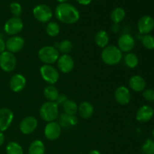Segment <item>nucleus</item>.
<instances>
[{
    "label": "nucleus",
    "mask_w": 154,
    "mask_h": 154,
    "mask_svg": "<svg viewBox=\"0 0 154 154\" xmlns=\"http://www.w3.org/2000/svg\"><path fill=\"white\" fill-rule=\"evenodd\" d=\"M33 16L41 23H47L53 17V12L51 8L45 4L38 5L33 9Z\"/></svg>",
    "instance_id": "nucleus-7"
},
{
    "label": "nucleus",
    "mask_w": 154,
    "mask_h": 154,
    "mask_svg": "<svg viewBox=\"0 0 154 154\" xmlns=\"http://www.w3.org/2000/svg\"><path fill=\"white\" fill-rule=\"evenodd\" d=\"M38 58L46 65L56 63L59 59V51L53 46H45L41 48L38 53Z\"/></svg>",
    "instance_id": "nucleus-4"
},
{
    "label": "nucleus",
    "mask_w": 154,
    "mask_h": 154,
    "mask_svg": "<svg viewBox=\"0 0 154 154\" xmlns=\"http://www.w3.org/2000/svg\"><path fill=\"white\" fill-rule=\"evenodd\" d=\"M6 153L7 154H23V150L18 143L11 141L6 147Z\"/></svg>",
    "instance_id": "nucleus-29"
},
{
    "label": "nucleus",
    "mask_w": 154,
    "mask_h": 154,
    "mask_svg": "<svg viewBox=\"0 0 154 154\" xmlns=\"http://www.w3.org/2000/svg\"><path fill=\"white\" fill-rule=\"evenodd\" d=\"M38 126V121L35 117L29 116L25 117L20 123V130L24 135H29L35 132Z\"/></svg>",
    "instance_id": "nucleus-9"
},
{
    "label": "nucleus",
    "mask_w": 154,
    "mask_h": 154,
    "mask_svg": "<svg viewBox=\"0 0 154 154\" xmlns=\"http://www.w3.org/2000/svg\"><path fill=\"white\" fill-rule=\"evenodd\" d=\"M114 97L116 101L120 105H127L131 100V93L129 89L126 87H119L114 92Z\"/></svg>",
    "instance_id": "nucleus-18"
},
{
    "label": "nucleus",
    "mask_w": 154,
    "mask_h": 154,
    "mask_svg": "<svg viewBox=\"0 0 154 154\" xmlns=\"http://www.w3.org/2000/svg\"><path fill=\"white\" fill-rule=\"evenodd\" d=\"M143 97L145 100L148 102H154V90L153 89H147L143 91Z\"/></svg>",
    "instance_id": "nucleus-34"
},
{
    "label": "nucleus",
    "mask_w": 154,
    "mask_h": 154,
    "mask_svg": "<svg viewBox=\"0 0 154 154\" xmlns=\"http://www.w3.org/2000/svg\"><path fill=\"white\" fill-rule=\"evenodd\" d=\"M40 117L46 122L55 121L59 117L58 105L54 102H46L40 108Z\"/></svg>",
    "instance_id": "nucleus-3"
},
{
    "label": "nucleus",
    "mask_w": 154,
    "mask_h": 154,
    "mask_svg": "<svg viewBox=\"0 0 154 154\" xmlns=\"http://www.w3.org/2000/svg\"><path fill=\"white\" fill-rule=\"evenodd\" d=\"M23 28L22 20L17 17H13L8 20L4 26L5 32L10 35H15L20 32Z\"/></svg>",
    "instance_id": "nucleus-8"
},
{
    "label": "nucleus",
    "mask_w": 154,
    "mask_h": 154,
    "mask_svg": "<svg viewBox=\"0 0 154 154\" xmlns=\"http://www.w3.org/2000/svg\"><path fill=\"white\" fill-rule=\"evenodd\" d=\"M57 1L59 2H60V3H65L66 2H67L68 0H57Z\"/></svg>",
    "instance_id": "nucleus-40"
},
{
    "label": "nucleus",
    "mask_w": 154,
    "mask_h": 154,
    "mask_svg": "<svg viewBox=\"0 0 154 154\" xmlns=\"http://www.w3.org/2000/svg\"><path fill=\"white\" fill-rule=\"evenodd\" d=\"M17 66L15 56L8 51H4L0 54V67L4 72H11L14 71Z\"/></svg>",
    "instance_id": "nucleus-6"
},
{
    "label": "nucleus",
    "mask_w": 154,
    "mask_h": 154,
    "mask_svg": "<svg viewBox=\"0 0 154 154\" xmlns=\"http://www.w3.org/2000/svg\"><path fill=\"white\" fill-rule=\"evenodd\" d=\"M89 154H102L100 153V152L99 151V150H91V151L89 153Z\"/></svg>",
    "instance_id": "nucleus-39"
},
{
    "label": "nucleus",
    "mask_w": 154,
    "mask_h": 154,
    "mask_svg": "<svg viewBox=\"0 0 154 154\" xmlns=\"http://www.w3.org/2000/svg\"><path fill=\"white\" fill-rule=\"evenodd\" d=\"M56 17L60 22L66 24H73L80 19L78 9L69 3H60L55 9Z\"/></svg>",
    "instance_id": "nucleus-1"
},
{
    "label": "nucleus",
    "mask_w": 154,
    "mask_h": 154,
    "mask_svg": "<svg viewBox=\"0 0 154 154\" xmlns=\"http://www.w3.org/2000/svg\"><path fill=\"white\" fill-rule=\"evenodd\" d=\"M24 39L20 36L14 35L8 39L5 43V47L8 52L14 54L20 51L24 46Z\"/></svg>",
    "instance_id": "nucleus-14"
},
{
    "label": "nucleus",
    "mask_w": 154,
    "mask_h": 154,
    "mask_svg": "<svg viewBox=\"0 0 154 154\" xmlns=\"http://www.w3.org/2000/svg\"><path fill=\"white\" fill-rule=\"evenodd\" d=\"M122 57L121 51L114 45L105 47L101 54L102 61L108 66H115L118 64L121 61Z\"/></svg>",
    "instance_id": "nucleus-2"
},
{
    "label": "nucleus",
    "mask_w": 154,
    "mask_h": 154,
    "mask_svg": "<svg viewBox=\"0 0 154 154\" xmlns=\"http://www.w3.org/2000/svg\"><path fill=\"white\" fill-rule=\"evenodd\" d=\"M143 154H154V140L147 138L141 147Z\"/></svg>",
    "instance_id": "nucleus-30"
},
{
    "label": "nucleus",
    "mask_w": 154,
    "mask_h": 154,
    "mask_svg": "<svg viewBox=\"0 0 154 154\" xmlns=\"http://www.w3.org/2000/svg\"><path fill=\"white\" fill-rule=\"evenodd\" d=\"M117 48L121 51V52H129L134 48L135 45V39L131 35L123 34L119 38L117 42Z\"/></svg>",
    "instance_id": "nucleus-15"
},
{
    "label": "nucleus",
    "mask_w": 154,
    "mask_h": 154,
    "mask_svg": "<svg viewBox=\"0 0 154 154\" xmlns=\"http://www.w3.org/2000/svg\"><path fill=\"white\" fill-rule=\"evenodd\" d=\"M10 11L11 12L12 14L14 15V17H20V16L23 11L22 6H21L20 4H19L18 2H12L11 4L10 5Z\"/></svg>",
    "instance_id": "nucleus-33"
},
{
    "label": "nucleus",
    "mask_w": 154,
    "mask_h": 154,
    "mask_svg": "<svg viewBox=\"0 0 154 154\" xmlns=\"http://www.w3.org/2000/svg\"><path fill=\"white\" fill-rule=\"evenodd\" d=\"M138 29L141 35H147L154 29V19L152 17L146 15L139 19L138 22Z\"/></svg>",
    "instance_id": "nucleus-12"
},
{
    "label": "nucleus",
    "mask_w": 154,
    "mask_h": 154,
    "mask_svg": "<svg viewBox=\"0 0 154 154\" xmlns=\"http://www.w3.org/2000/svg\"><path fill=\"white\" fill-rule=\"evenodd\" d=\"M14 120L13 111L7 108L0 109V132L7 130Z\"/></svg>",
    "instance_id": "nucleus-11"
},
{
    "label": "nucleus",
    "mask_w": 154,
    "mask_h": 154,
    "mask_svg": "<svg viewBox=\"0 0 154 154\" xmlns=\"http://www.w3.org/2000/svg\"><path fill=\"white\" fill-rule=\"evenodd\" d=\"M78 112L79 113L81 117L87 120L93 116V112H94V108L90 102H84L80 104V105L78 106Z\"/></svg>",
    "instance_id": "nucleus-21"
},
{
    "label": "nucleus",
    "mask_w": 154,
    "mask_h": 154,
    "mask_svg": "<svg viewBox=\"0 0 154 154\" xmlns=\"http://www.w3.org/2000/svg\"><path fill=\"white\" fill-rule=\"evenodd\" d=\"M72 44L69 40H63L59 44V51L63 54H68L72 50Z\"/></svg>",
    "instance_id": "nucleus-32"
},
{
    "label": "nucleus",
    "mask_w": 154,
    "mask_h": 154,
    "mask_svg": "<svg viewBox=\"0 0 154 154\" xmlns=\"http://www.w3.org/2000/svg\"><path fill=\"white\" fill-rule=\"evenodd\" d=\"M40 74L44 81L50 84V85H54L60 78L58 71L51 65H43L40 68Z\"/></svg>",
    "instance_id": "nucleus-5"
},
{
    "label": "nucleus",
    "mask_w": 154,
    "mask_h": 154,
    "mask_svg": "<svg viewBox=\"0 0 154 154\" xmlns=\"http://www.w3.org/2000/svg\"><path fill=\"white\" fill-rule=\"evenodd\" d=\"M126 17V11L122 8H116L111 14V19L114 23H120Z\"/></svg>",
    "instance_id": "nucleus-26"
},
{
    "label": "nucleus",
    "mask_w": 154,
    "mask_h": 154,
    "mask_svg": "<svg viewBox=\"0 0 154 154\" xmlns=\"http://www.w3.org/2000/svg\"><path fill=\"white\" fill-rule=\"evenodd\" d=\"M26 84V80L25 77L20 74H16L13 75L9 83L11 90L14 93H19L22 91L25 88Z\"/></svg>",
    "instance_id": "nucleus-17"
},
{
    "label": "nucleus",
    "mask_w": 154,
    "mask_h": 154,
    "mask_svg": "<svg viewBox=\"0 0 154 154\" xmlns=\"http://www.w3.org/2000/svg\"><path fill=\"white\" fill-rule=\"evenodd\" d=\"M63 111L65 114L75 116L78 111V106L75 101L72 99H66L63 104Z\"/></svg>",
    "instance_id": "nucleus-24"
},
{
    "label": "nucleus",
    "mask_w": 154,
    "mask_h": 154,
    "mask_svg": "<svg viewBox=\"0 0 154 154\" xmlns=\"http://www.w3.org/2000/svg\"><path fill=\"white\" fill-rule=\"evenodd\" d=\"M5 142V135L2 132H0V147L4 144Z\"/></svg>",
    "instance_id": "nucleus-38"
},
{
    "label": "nucleus",
    "mask_w": 154,
    "mask_h": 154,
    "mask_svg": "<svg viewBox=\"0 0 154 154\" xmlns=\"http://www.w3.org/2000/svg\"><path fill=\"white\" fill-rule=\"evenodd\" d=\"M95 42L101 48H105L107 47L109 42V37L107 32L105 30H100L95 35Z\"/></svg>",
    "instance_id": "nucleus-22"
},
{
    "label": "nucleus",
    "mask_w": 154,
    "mask_h": 154,
    "mask_svg": "<svg viewBox=\"0 0 154 154\" xmlns=\"http://www.w3.org/2000/svg\"><path fill=\"white\" fill-rule=\"evenodd\" d=\"M45 144L40 140L32 141L29 147V154H45Z\"/></svg>",
    "instance_id": "nucleus-25"
},
{
    "label": "nucleus",
    "mask_w": 154,
    "mask_h": 154,
    "mask_svg": "<svg viewBox=\"0 0 154 154\" xmlns=\"http://www.w3.org/2000/svg\"><path fill=\"white\" fill-rule=\"evenodd\" d=\"M141 42L146 49L154 50V37L151 35H144L141 38Z\"/></svg>",
    "instance_id": "nucleus-31"
},
{
    "label": "nucleus",
    "mask_w": 154,
    "mask_h": 154,
    "mask_svg": "<svg viewBox=\"0 0 154 154\" xmlns=\"http://www.w3.org/2000/svg\"><path fill=\"white\" fill-rule=\"evenodd\" d=\"M46 32L47 34L51 37H56L58 35L60 32V25L57 22L51 21V22L48 23V24L47 25Z\"/></svg>",
    "instance_id": "nucleus-28"
},
{
    "label": "nucleus",
    "mask_w": 154,
    "mask_h": 154,
    "mask_svg": "<svg viewBox=\"0 0 154 154\" xmlns=\"http://www.w3.org/2000/svg\"><path fill=\"white\" fill-rule=\"evenodd\" d=\"M62 128L57 122H49L45 128V136L50 141H54L61 135Z\"/></svg>",
    "instance_id": "nucleus-10"
},
{
    "label": "nucleus",
    "mask_w": 154,
    "mask_h": 154,
    "mask_svg": "<svg viewBox=\"0 0 154 154\" xmlns=\"http://www.w3.org/2000/svg\"><path fill=\"white\" fill-rule=\"evenodd\" d=\"M154 116V109L149 105H143L138 108L136 113V120L141 123L150 121Z\"/></svg>",
    "instance_id": "nucleus-16"
},
{
    "label": "nucleus",
    "mask_w": 154,
    "mask_h": 154,
    "mask_svg": "<svg viewBox=\"0 0 154 154\" xmlns=\"http://www.w3.org/2000/svg\"><path fill=\"white\" fill-rule=\"evenodd\" d=\"M5 48H6L5 43V42L2 40V39L0 38V54H1L2 53L4 52Z\"/></svg>",
    "instance_id": "nucleus-36"
},
{
    "label": "nucleus",
    "mask_w": 154,
    "mask_h": 154,
    "mask_svg": "<svg viewBox=\"0 0 154 154\" xmlns=\"http://www.w3.org/2000/svg\"><path fill=\"white\" fill-rule=\"evenodd\" d=\"M129 87L135 92H143L145 90L146 81L140 75H134L131 77L129 81Z\"/></svg>",
    "instance_id": "nucleus-19"
},
{
    "label": "nucleus",
    "mask_w": 154,
    "mask_h": 154,
    "mask_svg": "<svg viewBox=\"0 0 154 154\" xmlns=\"http://www.w3.org/2000/svg\"><path fill=\"white\" fill-rule=\"evenodd\" d=\"M126 66L130 69H135L138 65V58L133 53H128L124 58Z\"/></svg>",
    "instance_id": "nucleus-27"
},
{
    "label": "nucleus",
    "mask_w": 154,
    "mask_h": 154,
    "mask_svg": "<svg viewBox=\"0 0 154 154\" xmlns=\"http://www.w3.org/2000/svg\"><path fill=\"white\" fill-rule=\"evenodd\" d=\"M57 66L60 72L65 74H68L70 73L73 70L75 63H74V60L72 57L68 54H63L61 57H59L58 60H57Z\"/></svg>",
    "instance_id": "nucleus-13"
},
{
    "label": "nucleus",
    "mask_w": 154,
    "mask_h": 154,
    "mask_svg": "<svg viewBox=\"0 0 154 154\" xmlns=\"http://www.w3.org/2000/svg\"><path fill=\"white\" fill-rule=\"evenodd\" d=\"M66 99H68V98L66 97V96H65V95L60 94V95H59L58 98H57V99L54 102H55V103L57 104V105H63V104L64 103V102L66 100Z\"/></svg>",
    "instance_id": "nucleus-35"
},
{
    "label": "nucleus",
    "mask_w": 154,
    "mask_h": 154,
    "mask_svg": "<svg viewBox=\"0 0 154 154\" xmlns=\"http://www.w3.org/2000/svg\"><path fill=\"white\" fill-rule=\"evenodd\" d=\"M59 93L58 90L54 85H48L44 90V96L48 100V102H55L58 98Z\"/></svg>",
    "instance_id": "nucleus-23"
},
{
    "label": "nucleus",
    "mask_w": 154,
    "mask_h": 154,
    "mask_svg": "<svg viewBox=\"0 0 154 154\" xmlns=\"http://www.w3.org/2000/svg\"><path fill=\"white\" fill-rule=\"evenodd\" d=\"M79 4L83 5H87L90 4L92 0H76Z\"/></svg>",
    "instance_id": "nucleus-37"
},
{
    "label": "nucleus",
    "mask_w": 154,
    "mask_h": 154,
    "mask_svg": "<svg viewBox=\"0 0 154 154\" xmlns=\"http://www.w3.org/2000/svg\"><path fill=\"white\" fill-rule=\"evenodd\" d=\"M78 123V118L73 115H69L67 114H61L59 117V124L63 128H70L72 126H76Z\"/></svg>",
    "instance_id": "nucleus-20"
},
{
    "label": "nucleus",
    "mask_w": 154,
    "mask_h": 154,
    "mask_svg": "<svg viewBox=\"0 0 154 154\" xmlns=\"http://www.w3.org/2000/svg\"><path fill=\"white\" fill-rule=\"evenodd\" d=\"M152 136H153V138H154V128H153V131H152Z\"/></svg>",
    "instance_id": "nucleus-41"
}]
</instances>
